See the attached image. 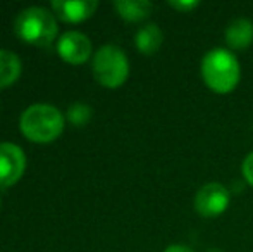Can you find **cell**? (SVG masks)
<instances>
[{
    "label": "cell",
    "mask_w": 253,
    "mask_h": 252,
    "mask_svg": "<svg viewBox=\"0 0 253 252\" xmlns=\"http://www.w3.org/2000/svg\"><path fill=\"white\" fill-rule=\"evenodd\" d=\"M202 80L213 94L226 95L238 87L241 80V66L238 57L227 49H212L202 59Z\"/></svg>",
    "instance_id": "cell-1"
},
{
    "label": "cell",
    "mask_w": 253,
    "mask_h": 252,
    "mask_svg": "<svg viewBox=\"0 0 253 252\" xmlns=\"http://www.w3.org/2000/svg\"><path fill=\"white\" fill-rule=\"evenodd\" d=\"M19 130L30 142L48 144L62 133L64 116L55 105L33 104L21 114Z\"/></svg>",
    "instance_id": "cell-2"
},
{
    "label": "cell",
    "mask_w": 253,
    "mask_h": 252,
    "mask_svg": "<svg viewBox=\"0 0 253 252\" xmlns=\"http://www.w3.org/2000/svg\"><path fill=\"white\" fill-rule=\"evenodd\" d=\"M14 31L23 42L37 47H47L57 37V19L52 10L31 5L21 10L14 23Z\"/></svg>",
    "instance_id": "cell-3"
},
{
    "label": "cell",
    "mask_w": 253,
    "mask_h": 252,
    "mask_svg": "<svg viewBox=\"0 0 253 252\" xmlns=\"http://www.w3.org/2000/svg\"><path fill=\"white\" fill-rule=\"evenodd\" d=\"M93 76L102 87L119 88L129 76V61L123 49L116 45H103L93 55Z\"/></svg>",
    "instance_id": "cell-4"
},
{
    "label": "cell",
    "mask_w": 253,
    "mask_h": 252,
    "mask_svg": "<svg viewBox=\"0 0 253 252\" xmlns=\"http://www.w3.org/2000/svg\"><path fill=\"white\" fill-rule=\"evenodd\" d=\"M231 204V190L226 185L210 182L195 194L193 207L202 218H217L224 214Z\"/></svg>",
    "instance_id": "cell-5"
},
{
    "label": "cell",
    "mask_w": 253,
    "mask_h": 252,
    "mask_svg": "<svg viewBox=\"0 0 253 252\" xmlns=\"http://www.w3.org/2000/svg\"><path fill=\"white\" fill-rule=\"evenodd\" d=\"M26 169L23 149L10 142H0V189L16 185Z\"/></svg>",
    "instance_id": "cell-6"
},
{
    "label": "cell",
    "mask_w": 253,
    "mask_h": 252,
    "mask_svg": "<svg viewBox=\"0 0 253 252\" xmlns=\"http://www.w3.org/2000/svg\"><path fill=\"white\" fill-rule=\"evenodd\" d=\"M57 54L69 64H83L91 57V42L81 31H66L57 42Z\"/></svg>",
    "instance_id": "cell-7"
},
{
    "label": "cell",
    "mask_w": 253,
    "mask_h": 252,
    "mask_svg": "<svg viewBox=\"0 0 253 252\" xmlns=\"http://www.w3.org/2000/svg\"><path fill=\"white\" fill-rule=\"evenodd\" d=\"M98 7L97 0H53L52 10L66 23H83L90 19Z\"/></svg>",
    "instance_id": "cell-8"
},
{
    "label": "cell",
    "mask_w": 253,
    "mask_h": 252,
    "mask_svg": "<svg viewBox=\"0 0 253 252\" xmlns=\"http://www.w3.org/2000/svg\"><path fill=\"white\" fill-rule=\"evenodd\" d=\"M224 38L231 50H245L253 44V23L247 17H236L227 24Z\"/></svg>",
    "instance_id": "cell-9"
},
{
    "label": "cell",
    "mask_w": 253,
    "mask_h": 252,
    "mask_svg": "<svg viewBox=\"0 0 253 252\" xmlns=\"http://www.w3.org/2000/svg\"><path fill=\"white\" fill-rule=\"evenodd\" d=\"M164 42V33L159 28V24L148 23L141 26L134 35V45H136L138 52L143 55H153L160 50Z\"/></svg>",
    "instance_id": "cell-10"
},
{
    "label": "cell",
    "mask_w": 253,
    "mask_h": 252,
    "mask_svg": "<svg viewBox=\"0 0 253 252\" xmlns=\"http://www.w3.org/2000/svg\"><path fill=\"white\" fill-rule=\"evenodd\" d=\"M114 9L127 23H140L150 16L153 5L148 0H116Z\"/></svg>",
    "instance_id": "cell-11"
},
{
    "label": "cell",
    "mask_w": 253,
    "mask_h": 252,
    "mask_svg": "<svg viewBox=\"0 0 253 252\" xmlns=\"http://www.w3.org/2000/svg\"><path fill=\"white\" fill-rule=\"evenodd\" d=\"M21 76V59L10 50L0 49V90L16 83Z\"/></svg>",
    "instance_id": "cell-12"
},
{
    "label": "cell",
    "mask_w": 253,
    "mask_h": 252,
    "mask_svg": "<svg viewBox=\"0 0 253 252\" xmlns=\"http://www.w3.org/2000/svg\"><path fill=\"white\" fill-rule=\"evenodd\" d=\"M91 116H93V109L84 102H76L67 109V119L71 125L74 126H84L90 123Z\"/></svg>",
    "instance_id": "cell-13"
},
{
    "label": "cell",
    "mask_w": 253,
    "mask_h": 252,
    "mask_svg": "<svg viewBox=\"0 0 253 252\" xmlns=\"http://www.w3.org/2000/svg\"><path fill=\"white\" fill-rule=\"evenodd\" d=\"M241 173H243V180L250 187H253V152L245 157L243 164H241Z\"/></svg>",
    "instance_id": "cell-14"
},
{
    "label": "cell",
    "mask_w": 253,
    "mask_h": 252,
    "mask_svg": "<svg viewBox=\"0 0 253 252\" xmlns=\"http://www.w3.org/2000/svg\"><path fill=\"white\" fill-rule=\"evenodd\" d=\"M169 5L172 7V9H176L177 12L186 14V12H191L193 9H197L200 3L198 2H169Z\"/></svg>",
    "instance_id": "cell-15"
},
{
    "label": "cell",
    "mask_w": 253,
    "mask_h": 252,
    "mask_svg": "<svg viewBox=\"0 0 253 252\" xmlns=\"http://www.w3.org/2000/svg\"><path fill=\"white\" fill-rule=\"evenodd\" d=\"M164 252H193V249H190L188 246H183V244H172V246L166 247Z\"/></svg>",
    "instance_id": "cell-16"
},
{
    "label": "cell",
    "mask_w": 253,
    "mask_h": 252,
    "mask_svg": "<svg viewBox=\"0 0 253 252\" xmlns=\"http://www.w3.org/2000/svg\"><path fill=\"white\" fill-rule=\"evenodd\" d=\"M205 252H224V251L219 249V247H210V249H207Z\"/></svg>",
    "instance_id": "cell-17"
},
{
    "label": "cell",
    "mask_w": 253,
    "mask_h": 252,
    "mask_svg": "<svg viewBox=\"0 0 253 252\" xmlns=\"http://www.w3.org/2000/svg\"><path fill=\"white\" fill-rule=\"evenodd\" d=\"M0 204H2V201H0Z\"/></svg>",
    "instance_id": "cell-18"
}]
</instances>
